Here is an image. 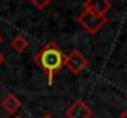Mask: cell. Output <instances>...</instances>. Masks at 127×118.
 I'll list each match as a JSON object with an SVG mask.
<instances>
[{
	"instance_id": "obj_1",
	"label": "cell",
	"mask_w": 127,
	"mask_h": 118,
	"mask_svg": "<svg viewBox=\"0 0 127 118\" xmlns=\"http://www.w3.org/2000/svg\"><path fill=\"white\" fill-rule=\"evenodd\" d=\"M65 59H67V54L56 43H47L44 48H41L34 54V64L46 72L49 85L54 82V76L60 72L62 67H65Z\"/></svg>"
},
{
	"instance_id": "obj_2",
	"label": "cell",
	"mask_w": 127,
	"mask_h": 118,
	"mask_svg": "<svg viewBox=\"0 0 127 118\" xmlns=\"http://www.w3.org/2000/svg\"><path fill=\"white\" fill-rule=\"evenodd\" d=\"M77 21L78 25L90 34H96L99 30H103V26H106L108 23V16H101L96 13H91V11L83 10L78 16H77Z\"/></svg>"
},
{
	"instance_id": "obj_3",
	"label": "cell",
	"mask_w": 127,
	"mask_h": 118,
	"mask_svg": "<svg viewBox=\"0 0 127 118\" xmlns=\"http://www.w3.org/2000/svg\"><path fill=\"white\" fill-rule=\"evenodd\" d=\"M88 59L83 56V53H80L78 49H73L72 53L67 54V59H65V67L68 69V72L73 74V76H80V74L88 67Z\"/></svg>"
},
{
	"instance_id": "obj_4",
	"label": "cell",
	"mask_w": 127,
	"mask_h": 118,
	"mask_svg": "<svg viewBox=\"0 0 127 118\" xmlns=\"http://www.w3.org/2000/svg\"><path fill=\"white\" fill-rule=\"evenodd\" d=\"M65 117L67 118H91L93 112L86 105V102L78 99V100H75L72 105H68V108L65 110Z\"/></svg>"
},
{
	"instance_id": "obj_5",
	"label": "cell",
	"mask_w": 127,
	"mask_h": 118,
	"mask_svg": "<svg viewBox=\"0 0 127 118\" xmlns=\"http://www.w3.org/2000/svg\"><path fill=\"white\" fill-rule=\"evenodd\" d=\"M83 10L96 13V15H101V16H106V13L111 10V0H85Z\"/></svg>"
},
{
	"instance_id": "obj_6",
	"label": "cell",
	"mask_w": 127,
	"mask_h": 118,
	"mask_svg": "<svg viewBox=\"0 0 127 118\" xmlns=\"http://www.w3.org/2000/svg\"><path fill=\"white\" fill-rule=\"evenodd\" d=\"M2 108H3L7 113H16V112L21 108V102H20L13 94H8V95L2 100Z\"/></svg>"
},
{
	"instance_id": "obj_7",
	"label": "cell",
	"mask_w": 127,
	"mask_h": 118,
	"mask_svg": "<svg viewBox=\"0 0 127 118\" xmlns=\"http://www.w3.org/2000/svg\"><path fill=\"white\" fill-rule=\"evenodd\" d=\"M10 46H11V49L16 51V53H23V51L30 46V39H28L26 36H23V34H16V36L11 38Z\"/></svg>"
},
{
	"instance_id": "obj_8",
	"label": "cell",
	"mask_w": 127,
	"mask_h": 118,
	"mask_svg": "<svg viewBox=\"0 0 127 118\" xmlns=\"http://www.w3.org/2000/svg\"><path fill=\"white\" fill-rule=\"evenodd\" d=\"M31 5H33L34 8H37V10H42V8L49 7V3H51V0H30Z\"/></svg>"
},
{
	"instance_id": "obj_9",
	"label": "cell",
	"mask_w": 127,
	"mask_h": 118,
	"mask_svg": "<svg viewBox=\"0 0 127 118\" xmlns=\"http://www.w3.org/2000/svg\"><path fill=\"white\" fill-rule=\"evenodd\" d=\"M117 118H127V108H126V110H122V112H121V115H119Z\"/></svg>"
},
{
	"instance_id": "obj_10",
	"label": "cell",
	"mask_w": 127,
	"mask_h": 118,
	"mask_svg": "<svg viewBox=\"0 0 127 118\" xmlns=\"http://www.w3.org/2000/svg\"><path fill=\"white\" fill-rule=\"evenodd\" d=\"M3 62H5V56H3V54H2V53H0V66L3 64Z\"/></svg>"
},
{
	"instance_id": "obj_11",
	"label": "cell",
	"mask_w": 127,
	"mask_h": 118,
	"mask_svg": "<svg viewBox=\"0 0 127 118\" xmlns=\"http://www.w3.org/2000/svg\"><path fill=\"white\" fill-rule=\"evenodd\" d=\"M41 118H54V115H51V113H46V115H42Z\"/></svg>"
},
{
	"instance_id": "obj_12",
	"label": "cell",
	"mask_w": 127,
	"mask_h": 118,
	"mask_svg": "<svg viewBox=\"0 0 127 118\" xmlns=\"http://www.w3.org/2000/svg\"><path fill=\"white\" fill-rule=\"evenodd\" d=\"M0 44H2V36H0Z\"/></svg>"
},
{
	"instance_id": "obj_13",
	"label": "cell",
	"mask_w": 127,
	"mask_h": 118,
	"mask_svg": "<svg viewBox=\"0 0 127 118\" xmlns=\"http://www.w3.org/2000/svg\"><path fill=\"white\" fill-rule=\"evenodd\" d=\"M15 118H23V117H15Z\"/></svg>"
}]
</instances>
